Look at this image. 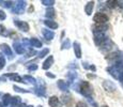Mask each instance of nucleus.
I'll list each match as a JSON object with an SVG mask.
<instances>
[{
	"instance_id": "nucleus-16",
	"label": "nucleus",
	"mask_w": 123,
	"mask_h": 107,
	"mask_svg": "<svg viewBox=\"0 0 123 107\" xmlns=\"http://www.w3.org/2000/svg\"><path fill=\"white\" fill-rule=\"evenodd\" d=\"M62 101L64 102L67 105H71V103H72V99H71L70 96H65V95H63L62 96Z\"/></svg>"
},
{
	"instance_id": "nucleus-6",
	"label": "nucleus",
	"mask_w": 123,
	"mask_h": 107,
	"mask_svg": "<svg viewBox=\"0 0 123 107\" xmlns=\"http://www.w3.org/2000/svg\"><path fill=\"white\" fill-rule=\"evenodd\" d=\"M93 8H94V2H93V1H90V2H88V3H87L86 8H85V11H86L87 15H91Z\"/></svg>"
},
{
	"instance_id": "nucleus-18",
	"label": "nucleus",
	"mask_w": 123,
	"mask_h": 107,
	"mask_svg": "<svg viewBox=\"0 0 123 107\" xmlns=\"http://www.w3.org/2000/svg\"><path fill=\"white\" fill-rule=\"evenodd\" d=\"M14 46H15V50L17 51L18 54H23L24 53V47H22L20 45L16 44V45H14Z\"/></svg>"
},
{
	"instance_id": "nucleus-28",
	"label": "nucleus",
	"mask_w": 123,
	"mask_h": 107,
	"mask_svg": "<svg viewBox=\"0 0 123 107\" xmlns=\"http://www.w3.org/2000/svg\"><path fill=\"white\" fill-rule=\"evenodd\" d=\"M122 87H123V82H122Z\"/></svg>"
},
{
	"instance_id": "nucleus-21",
	"label": "nucleus",
	"mask_w": 123,
	"mask_h": 107,
	"mask_svg": "<svg viewBox=\"0 0 123 107\" xmlns=\"http://www.w3.org/2000/svg\"><path fill=\"white\" fill-rule=\"evenodd\" d=\"M76 107H88V106H87L86 104L84 103V102H79V103H77Z\"/></svg>"
},
{
	"instance_id": "nucleus-2",
	"label": "nucleus",
	"mask_w": 123,
	"mask_h": 107,
	"mask_svg": "<svg viewBox=\"0 0 123 107\" xmlns=\"http://www.w3.org/2000/svg\"><path fill=\"white\" fill-rule=\"evenodd\" d=\"M108 19H109L108 16L104 13H96L93 17V20L95 21L98 25H104V24L107 23Z\"/></svg>"
},
{
	"instance_id": "nucleus-11",
	"label": "nucleus",
	"mask_w": 123,
	"mask_h": 107,
	"mask_svg": "<svg viewBox=\"0 0 123 107\" xmlns=\"http://www.w3.org/2000/svg\"><path fill=\"white\" fill-rule=\"evenodd\" d=\"M43 34L45 35V38H46L47 40H51L54 38V33L51 31H48V30H46V29L43 30Z\"/></svg>"
},
{
	"instance_id": "nucleus-14",
	"label": "nucleus",
	"mask_w": 123,
	"mask_h": 107,
	"mask_svg": "<svg viewBox=\"0 0 123 107\" xmlns=\"http://www.w3.org/2000/svg\"><path fill=\"white\" fill-rule=\"evenodd\" d=\"M58 87L60 88L61 90H67V88H68V86H67V84H65L63 80H59L58 82Z\"/></svg>"
},
{
	"instance_id": "nucleus-12",
	"label": "nucleus",
	"mask_w": 123,
	"mask_h": 107,
	"mask_svg": "<svg viewBox=\"0 0 123 107\" xmlns=\"http://www.w3.org/2000/svg\"><path fill=\"white\" fill-rule=\"evenodd\" d=\"M11 101H12V97L10 94H6V95L3 96V104L4 105H9V104H11Z\"/></svg>"
},
{
	"instance_id": "nucleus-19",
	"label": "nucleus",
	"mask_w": 123,
	"mask_h": 107,
	"mask_svg": "<svg viewBox=\"0 0 123 107\" xmlns=\"http://www.w3.org/2000/svg\"><path fill=\"white\" fill-rule=\"evenodd\" d=\"M48 51H49V49H48V48H45V49H43V50H42L41 53H40V56H39V57H40V58H43V57H44L47 53H48Z\"/></svg>"
},
{
	"instance_id": "nucleus-23",
	"label": "nucleus",
	"mask_w": 123,
	"mask_h": 107,
	"mask_svg": "<svg viewBox=\"0 0 123 107\" xmlns=\"http://www.w3.org/2000/svg\"><path fill=\"white\" fill-rule=\"evenodd\" d=\"M43 3H47V6H49V4H51V3H54V1H45V0H43Z\"/></svg>"
},
{
	"instance_id": "nucleus-3",
	"label": "nucleus",
	"mask_w": 123,
	"mask_h": 107,
	"mask_svg": "<svg viewBox=\"0 0 123 107\" xmlns=\"http://www.w3.org/2000/svg\"><path fill=\"white\" fill-rule=\"evenodd\" d=\"M48 103H49V105H50V107H61V103L57 96H51L50 99H49Z\"/></svg>"
},
{
	"instance_id": "nucleus-20",
	"label": "nucleus",
	"mask_w": 123,
	"mask_h": 107,
	"mask_svg": "<svg viewBox=\"0 0 123 107\" xmlns=\"http://www.w3.org/2000/svg\"><path fill=\"white\" fill-rule=\"evenodd\" d=\"M4 63H6V60H4L3 57H1V58H0V70L4 66Z\"/></svg>"
},
{
	"instance_id": "nucleus-13",
	"label": "nucleus",
	"mask_w": 123,
	"mask_h": 107,
	"mask_svg": "<svg viewBox=\"0 0 123 107\" xmlns=\"http://www.w3.org/2000/svg\"><path fill=\"white\" fill-rule=\"evenodd\" d=\"M30 43H31L32 45H33L34 47H41L42 46V43L39 41V40H37V39H32V40H30Z\"/></svg>"
},
{
	"instance_id": "nucleus-4",
	"label": "nucleus",
	"mask_w": 123,
	"mask_h": 107,
	"mask_svg": "<svg viewBox=\"0 0 123 107\" xmlns=\"http://www.w3.org/2000/svg\"><path fill=\"white\" fill-rule=\"evenodd\" d=\"M103 86L105 88V90H107V91H115L116 90V85L111 82H108V80H105Z\"/></svg>"
},
{
	"instance_id": "nucleus-17",
	"label": "nucleus",
	"mask_w": 123,
	"mask_h": 107,
	"mask_svg": "<svg viewBox=\"0 0 123 107\" xmlns=\"http://www.w3.org/2000/svg\"><path fill=\"white\" fill-rule=\"evenodd\" d=\"M8 76H9V77H10V78H12V79H13V80H16V82H22V78H20V77H19V76H18V75L9 74Z\"/></svg>"
},
{
	"instance_id": "nucleus-8",
	"label": "nucleus",
	"mask_w": 123,
	"mask_h": 107,
	"mask_svg": "<svg viewBox=\"0 0 123 107\" xmlns=\"http://www.w3.org/2000/svg\"><path fill=\"white\" fill-rule=\"evenodd\" d=\"M74 50L77 58H80L81 57V50H80V45L78 43H74Z\"/></svg>"
},
{
	"instance_id": "nucleus-1",
	"label": "nucleus",
	"mask_w": 123,
	"mask_h": 107,
	"mask_svg": "<svg viewBox=\"0 0 123 107\" xmlns=\"http://www.w3.org/2000/svg\"><path fill=\"white\" fill-rule=\"evenodd\" d=\"M80 90H81V93L84 94L85 96H88V97L93 93L92 87L90 86L88 82H82L81 84H80Z\"/></svg>"
},
{
	"instance_id": "nucleus-22",
	"label": "nucleus",
	"mask_w": 123,
	"mask_h": 107,
	"mask_svg": "<svg viewBox=\"0 0 123 107\" xmlns=\"http://www.w3.org/2000/svg\"><path fill=\"white\" fill-rule=\"evenodd\" d=\"M4 18H6V14H4V12L3 11H1L0 10V19H4Z\"/></svg>"
},
{
	"instance_id": "nucleus-25",
	"label": "nucleus",
	"mask_w": 123,
	"mask_h": 107,
	"mask_svg": "<svg viewBox=\"0 0 123 107\" xmlns=\"http://www.w3.org/2000/svg\"><path fill=\"white\" fill-rule=\"evenodd\" d=\"M47 76H48V77H50V78H54V77H55V75L49 74V73H47Z\"/></svg>"
},
{
	"instance_id": "nucleus-24",
	"label": "nucleus",
	"mask_w": 123,
	"mask_h": 107,
	"mask_svg": "<svg viewBox=\"0 0 123 107\" xmlns=\"http://www.w3.org/2000/svg\"><path fill=\"white\" fill-rule=\"evenodd\" d=\"M118 6H121V8H123V1H118Z\"/></svg>"
},
{
	"instance_id": "nucleus-26",
	"label": "nucleus",
	"mask_w": 123,
	"mask_h": 107,
	"mask_svg": "<svg viewBox=\"0 0 123 107\" xmlns=\"http://www.w3.org/2000/svg\"><path fill=\"white\" fill-rule=\"evenodd\" d=\"M103 107H108V106H106V105H105V106H103Z\"/></svg>"
},
{
	"instance_id": "nucleus-15",
	"label": "nucleus",
	"mask_w": 123,
	"mask_h": 107,
	"mask_svg": "<svg viewBox=\"0 0 123 107\" xmlns=\"http://www.w3.org/2000/svg\"><path fill=\"white\" fill-rule=\"evenodd\" d=\"M46 16L47 17H49V18H53V17H55V10L54 9H49V10H47V13H46Z\"/></svg>"
},
{
	"instance_id": "nucleus-7",
	"label": "nucleus",
	"mask_w": 123,
	"mask_h": 107,
	"mask_svg": "<svg viewBox=\"0 0 123 107\" xmlns=\"http://www.w3.org/2000/svg\"><path fill=\"white\" fill-rule=\"evenodd\" d=\"M53 62H54V58L50 56V57H49V58L47 59V60L43 63V66H42V68H43L44 70H46V69H48L49 66H50L51 64H53Z\"/></svg>"
},
{
	"instance_id": "nucleus-10",
	"label": "nucleus",
	"mask_w": 123,
	"mask_h": 107,
	"mask_svg": "<svg viewBox=\"0 0 123 107\" xmlns=\"http://www.w3.org/2000/svg\"><path fill=\"white\" fill-rule=\"evenodd\" d=\"M1 49H2V50H3L6 54H8L9 56H11V55H12V51H11L10 47H9V45H6V44H1Z\"/></svg>"
},
{
	"instance_id": "nucleus-9",
	"label": "nucleus",
	"mask_w": 123,
	"mask_h": 107,
	"mask_svg": "<svg viewBox=\"0 0 123 107\" xmlns=\"http://www.w3.org/2000/svg\"><path fill=\"white\" fill-rule=\"evenodd\" d=\"M44 24L47 26V27L53 28V29H56V28H58V25H57L56 23H54V21H51V20H45Z\"/></svg>"
},
{
	"instance_id": "nucleus-27",
	"label": "nucleus",
	"mask_w": 123,
	"mask_h": 107,
	"mask_svg": "<svg viewBox=\"0 0 123 107\" xmlns=\"http://www.w3.org/2000/svg\"><path fill=\"white\" fill-rule=\"evenodd\" d=\"M27 107H32V106H27Z\"/></svg>"
},
{
	"instance_id": "nucleus-5",
	"label": "nucleus",
	"mask_w": 123,
	"mask_h": 107,
	"mask_svg": "<svg viewBox=\"0 0 123 107\" xmlns=\"http://www.w3.org/2000/svg\"><path fill=\"white\" fill-rule=\"evenodd\" d=\"M15 24L23 30V31H28V30H29V26H28L27 23H24V21L17 20V21H15Z\"/></svg>"
}]
</instances>
